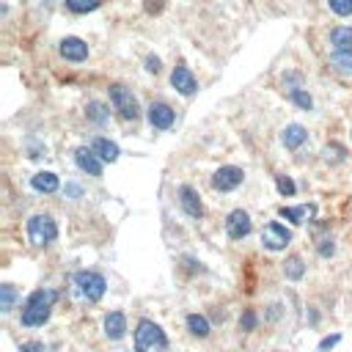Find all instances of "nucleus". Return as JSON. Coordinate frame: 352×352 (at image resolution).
<instances>
[{
    "label": "nucleus",
    "instance_id": "obj_1",
    "mask_svg": "<svg viewBox=\"0 0 352 352\" xmlns=\"http://www.w3.org/2000/svg\"><path fill=\"white\" fill-rule=\"evenodd\" d=\"M55 300H58L55 289H36V292H31V297L25 300V308H23V325L25 327L45 325L50 319V314H53Z\"/></svg>",
    "mask_w": 352,
    "mask_h": 352
},
{
    "label": "nucleus",
    "instance_id": "obj_2",
    "mask_svg": "<svg viewBox=\"0 0 352 352\" xmlns=\"http://www.w3.org/2000/svg\"><path fill=\"white\" fill-rule=\"evenodd\" d=\"M135 352H168V336L151 319L135 325Z\"/></svg>",
    "mask_w": 352,
    "mask_h": 352
},
{
    "label": "nucleus",
    "instance_id": "obj_3",
    "mask_svg": "<svg viewBox=\"0 0 352 352\" xmlns=\"http://www.w3.org/2000/svg\"><path fill=\"white\" fill-rule=\"evenodd\" d=\"M55 237H58V226H55V221L50 215H34L28 221V240L34 245H39V248L50 245Z\"/></svg>",
    "mask_w": 352,
    "mask_h": 352
},
{
    "label": "nucleus",
    "instance_id": "obj_4",
    "mask_svg": "<svg viewBox=\"0 0 352 352\" xmlns=\"http://www.w3.org/2000/svg\"><path fill=\"white\" fill-rule=\"evenodd\" d=\"M75 284L80 289V294L88 300V303H99L105 297V289H108V281L99 275V273H91V270H80L75 275Z\"/></svg>",
    "mask_w": 352,
    "mask_h": 352
},
{
    "label": "nucleus",
    "instance_id": "obj_5",
    "mask_svg": "<svg viewBox=\"0 0 352 352\" xmlns=\"http://www.w3.org/2000/svg\"><path fill=\"white\" fill-rule=\"evenodd\" d=\"M110 102H113V108L118 110V116H121V118H127V121H135V118L140 116L135 94H132L127 86H121V83L110 86Z\"/></svg>",
    "mask_w": 352,
    "mask_h": 352
},
{
    "label": "nucleus",
    "instance_id": "obj_6",
    "mask_svg": "<svg viewBox=\"0 0 352 352\" xmlns=\"http://www.w3.org/2000/svg\"><path fill=\"white\" fill-rule=\"evenodd\" d=\"M242 179H245V171H242V168H237V165H223V168H218L215 176H212V188L221 190V193H229V190H237V188L242 185Z\"/></svg>",
    "mask_w": 352,
    "mask_h": 352
},
{
    "label": "nucleus",
    "instance_id": "obj_7",
    "mask_svg": "<svg viewBox=\"0 0 352 352\" xmlns=\"http://www.w3.org/2000/svg\"><path fill=\"white\" fill-rule=\"evenodd\" d=\"M75 162H77V168L83 171V173H88V176H102V157L94 151V149H88V146H80L77 151H75Z\"/></svg>",
    "mask_w": 352,
    "mask_h": 352
},
{
    "label": "nucleus",
    "instance_id": "obj_8",
    "mask_svg": "<svg viewBox=\"0 0 352 352\" xmlns=\"http://www.w3.org/2000/svg\"><path fill=\"white\" fill-rule=\"evenodd\" d=\"M173 121H176V113L171 110V105H165V102H151L149 105V124L154 129H171Z\"/></svg>",
    "mask_w": 352,
    "mask_h": 352
},
{
    "label": "nucleus",
    "instance_id": "obj_9",
    "mask_svg": "<svg viewBox=\"0 0 352 352\" xmlns=\"http://www.w3.org/2000/svg\"><path fill=\"white\" fill-rule=\"evenodd\" d=\"M262 242H264V248H270V251H284V248L292 242V234H289L281 223H270V226L262 231Z\"/></svg>",
    "mask_w": 352,
    "mask_h": 352
},
{
    "label": "nucleus",
    "instance_id": "obj_10",
    "mask_svg": "<svg viewBox=\"0 0 352 352\" xmlns=\"http://www.w3.org/2000/svg\"><path fill=\"white\" fill-rule=\"evenodd\" d=\"M251 218H248V212H242V210H234L231 215H229V221H226V234L231 237V240H245L248 234H251Z\"/></svg>",
    "mask_w": 352,
    "mask_h": 352
},
{
    "label": "nucleus",
    "instance_id": "obj_11",
    "mask_svg": "<svg viewBox=\"0 0 352 352\" xmlns=\"http://www.w3.org/2000/svg\"><path fill=\"white\" fill-rule=\"evenodd\" d=\"M171 86L179 91L182 97H193L196 94V88H199V83H196V77L190 75V69H185V66H176L173 69V75H171Z\"/></svg>",
    "mask_w": 352,
    "mask_h": 352
},
{
    "label": "nucleus",
    "instance_id": "obj_12",
    "mask_svg": "<svg viewBox=\"0 0 352 352\" xmlns=\"http://www.w3.org/2000/svg\"><path fill=\"white\" fill-rule=\"evenodd\" d=\"M58 50H61V55H64L66 61H75V64H80V61L88 58V45H86L83 39H77V36H66Z\"/></svg>",
    "mask_w": 352,
    "mask_h": 352
},
{
    "label": "nucleus",
    "instance_id": "obj_13",
    "mask_svg": "<svg viewBox=\"0 0 352 352\" xmlns=\"http://www.w3.org/2000/svg\"><path fill=\"white\" fill-rule=\"evenodd\" d=\"M179 204H182V210L190 215V218H204V204H201V199H199V193L190 188V185H182L179 188Z\"/></svg>",
    "mask_w": 352,
    "mask_h": 352
},
{
    "label": "nucleus",
    "instance_id": "obj_14",
    "mask_svg": "<svg viewBox=\"0 0 352 352\" xmlns=\"http://www.w3.org/2000/svg\"><path fill=\"white\" fill-rule=\"evenodd\" d=\"M124 333H127V316H124L121 311L108 314V316H105V336H108L110 341H118V338H124Z\"/></svg>",
    "mask_w": 352,
    "mask_h": 352
},
{
    "label": "nucleus",
    "instance_id": "obj_15",
    "mask_svg": "<svg viewBox=\"0 0 352 352\" xmlns=\"http://www.w3.org/2000/svg\"><path fill=\"white\" fill-rule=\"evenodd\" d=\"M31 185H34V190L36 193H55L58 188H61V182H58V176L55 173H50V171H39V173H34V179H31Z\"/></svg>",
    "mask_w": 352,
    "mask_h": 352
},
{
    "label": "nucleus",
    "instance_id": "obj_16",
    "mask_svg": "<svg viewBox=\"0 0 352 352\" xmlns=\"http://www.w3.org/2000/svg\"><path fill=\"white\" fill-rule=\"evenodd\" d=\"M305 138H308V132H305L303 124H289V127L284 129V135H281V140H284L286 149H300V146L305 143Z\"/></svg>",
    "mask_w": 352,
    "mask_h": 352
},
{
    "label": "nucleus",
    "instance_id": "obj_17",
    "mask_svg": "<svg viewBox=\"0 0 352 352\" xmlns=\"http://www.w3.org/2000/svg\"><path fill=\"white\" fill-rule=\"evenodd\" d=\"M330 47L336 53H352V28H333L330 34Z\"/></svg>",
    "mask_w": 352,
    "mask_h": 352
},
{
    "label": "nucleus",
    "instance_id": "obj_18",
    "mask_svg": "<svg viewBox=\"0 0 352 352\" xmlns=\"http://www.w3.org/2000/svg\"><path fill=\"white\" fill-rule=\"evenodd\" d=\"M91 149H94L105 162H116V160H118V146H116V143H110L108 138H94Z\"/></svg>",
    "mask_w": 352,
    "mask_h": 352
},
{
    "label": "nucleus",
    "instance_id": "obj_19",
    "mask_svg": "<svg viewBox=\"0 0 352 352\" xmlns=\"http://www.w3.org/2000/svg\"><path fill=\"white\" fill-rule=\"evenodd\" d=\"M188 330H190L193 336H199V338H207V336H210V319L201 316V314H190V316H188Z\"/></svg>",
    "mask_w": 352,
    "mask_h": 352
},
{
    "label": "nucleus",
    "instance_id": "obj_20",
    "mask_svg": "<svg viewBox=\"0 0 352 352\" xmlns=\"http://www.w3.org/2000/svg\"><path fill=\"white\" fill-rule=\"evenodd\" d=\"M330 66H333L338 75H344V77H352V53H333V58H330Z\"/></svg>",
    "mask_w": 352,
    "mask_h": 352
},
{
    "label": "nucleus",
    "instance_id": "obj_21",
    "mask_svg": "<svg viewBox=\"0 0 352 352\" xmlns=\"http://www.w3.org/2000/svg\"><path fill=\"white\" fill-rule=\"evenodd\" d=\"M284 273H286V278L289 281H300L303 278V273H305V264H303V259L294 253V256H289L286 262H284Z\"/></svg>",
    "mask_w": 352,
    "mask_h": 352
},
{
    "label": "nucleus",
    "instance_id": "obj_22",
    "mask_svg": "<svg viewBox=\"0 0 352 352\" xmlns=\"http://www.w3.org/2000/svg\"><path fill=\"white\" fill-rule=\"evenodd\" d=\"M108 116H110V110H108L102 102H91V105L86 108V118H88V121H94V124H105V121H108Z\"/></svg>",
    "mask_w": 352,
    "mask_h": 352
},
{
    "label": "nucleus",
    "instance_id": "obj_23",
    "mask_svg": "<svg viewBox=\"0 0 352 352\" xmlns=\"http://www.w3.org/2000/svg\"><path fill=\"white\" fill-rule=\"evenodd\" d=\"M14 300H17V289L12 284L0 286V311H12L14 308Z\"/></svg>",
    "mask_w": 352,
    "mask_h": 352
},
{
    "label": "nucleus",
    "instance_id": "obj_24",
    "mask_svg": "<svg viewBox=\"0 0 352 352\" xmlns=\"http://www.w3.org/2000/svg\"><path fill=\"white\" fill-rule=\"evenodd\" d=\"M314 212V207H281V218L292 221V223H303V218Z\"/></svg>",
    "mask_w": 352,
    "mask_h": 352
},
{
    "label": "nucleus",
    "instance_id": "obj_25",
    "mask_svg": "<svg viewBox=\"0 0 352 352\" xmlns=\"http://www.w3.org/2000/svg\"><path fill=\"white\" fill-rule=\"evenodd\" d=\"M99 3H102V0H66V6H69L75 14H88V12H94Z\"/></svg>",
    "mask_w": 352,
    "mask_h": 352
},
{
    "label": "nucleus",
    "instance_id": "obj_26",
    "mask_svg": "<svg viewBox=\"0 0 352 352\" xmlns=\"http://www.w3.org/2000/svg\"><path fill=\"white\" fill-rule=\"evenodd\" d=\"M289 97H292V102H294L297 108H303V110H311V108H314V99H311V94H308V91H303V88L292 91Z\"/></svg>",
    "mask_w": 352,
    "mask_h": 352
},
{
    "label": "nucleus",
    "instance_id": "obj_27",
    "mask_svg": "<svg viewBox=\"0 0 352 352\" xmlns=\"http://www.w3.org/2000/svg\"><path fill=\"white\" fill-rule=\"evenodd\" d=\"M347 157V149L338 146V143H327L325 146V160H333V162H341Z\"/></svg>",
    "mask_w": 352,
    "mask_h": 352
},
{
    "label": "nucleus",
    "instance_id": "obj_28",
    "mask_svg": "<svg viewBox=\"0 0 352 352\" xmlns=\"http://www.w3.org/2000/svg\"><path fill=\"white\" fill-rule=\"evenodd\" d=\"M275 188H278L281 196H294V190H297L289 176H275Z\"/></svg>",
    "mask_w": 352,
    "mask_h": 352
},
{
    "label": "nucleus",
    "instance_id": "obj_29",
    "mask_svg": "<svg viewBox=\"0 0 352 352\" xmlns=\"http://www.w3.org/2000/svg\"><path fill=\"white\" fill-rule=\"evenodd\" d=\"M327 6L338 14V17H347L352 14V0H327Z\"/></svg>",
    "mask_w": 352,
    "mask_h": 352
},
{
    "label": "nucleus",
    "instance_id": "obj_30",
    "mask_svg": "<svg viewBox=\"0 0 352 352\" xmlns=\"http://www.w3.org/2000/svg\"><path fill=\"white\" fill-rule=\"evenodd\" d=\"M256 325H259V319H256V314L248 308V311L242 314V319H240V327H242V330H256Z\"/></svg>",
    "mask_w": 352,
    "mask_h": 352
},
{
    "label": "nucleus",
    "instance_id": "obj_31",
    "mask_svg": "<svg viewBox=\"0 0 352 352\" xmlns=\"http://www.w3.org/2000/svg\"><path fill=\"white\" fill-rule=\"evenodd\" d=\"M300 83H303V80H300V75H294V72L284 75V88H289V94H292V91H297V88H303Z\"/></svg>",
    "mask_w": 352,
    "mask_h": 352
},
{
    "label": "nucleus",
    "instance_id": "obj_32",
    "mask_svg": "<svg viewBox=\"0 0 352 352\" xmlns=\"http://www.w3.org/2000/svg\"><path fill=\"white\" fill-rule=\"evenodd\" d=\"M338 341H341V336H338V333H333V336H325V338L319 341V352H327V349H330V347H336Z\"/></svg>",
    "mask_w": 352,
    "mask_h": 352
},
{
    "label": "nucleus",
    "instance_id": "obj_33",
    "mask_svg": "<svg viewBox=\"0 0 352 352\" xmlns=\"http://www.w3.org/2000/svg\"><path fill=\"white\" fill-rule=\"evenodd\" d=\"M333 253H336V245H333V240H322V242H319V256L330 259Z\"/></svg>",
    "mask_w": 352,
    "mask_h": 352
},
{
    "label": "nucleus",
    "instance_id": "obj_34",
    "mask_svg": "<svg viewBox=\"0 0 352 352\" xmlns=\"http://www.w3.org/2000/svg\"><path fill=\"white\" fill-rule=\"evenodd\" d=\"M23 352H45V344L42 341H25L23 344Z\"/></svg>",
    "mask_w": 352,
    "mask_h": 352
},
{
    "label": "nucleus",
    "instance_id": "obj_35",
    "mask_svg": "<svg viewBox=\"0 0 352 352\" xmlns=\"http://www.w3.org/2000/svg\"><path fill=\"white\" fill-rule=\"evenodd\" d=\"M146 69L157 75V72H160V58H157V55H149V58H146Z\"/></svg>",
    "mask_w": 352,
    "mask_h": 352
},
{
    "label": "nucleus",
    "instance_id": "obj_36",
    "mask_svg": "<svg viewBox=\"0 0 352 352\" xmlns=\"http://www.w3.org/2000/svg\"><path fill=\"white\" fill-rule=\"evenodd\" d=\"M66 190H69V196H80V188H77V185H69Z\"/></svg>",
    "mask_w": 352,
    "mask_h": 352
}]
</instances>
